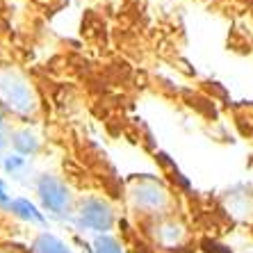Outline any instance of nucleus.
Returning a JSON list of instances; mask_svg holds the SVG:
<instances>
[{"mask_svg":"<svg viewBox=\"0 0 253 253\" xmlns=\"http://www.w3.org/2000/svg\"><path fill=\"white\" fill-rule=\"evenodd\" d=\"M0 107L21 119L37 117L42 110V98L32 80L12 64H0Z\"/></svg>","mask_w":253,"mask_h":253,"instance_id":"f257e3e1","label":"nucleus"},{"mask_svg":"<svg viewBox=\"0 0 253 253\" xmlns=\"http://www.w3.org/2000/svg\"><path fill=\"white\" fill-rule=\"evenodd\" d=\"M130 199H132L135 208H139L144 212H151V214H158L160 210H165L169 206V194H167V189L155 178L137 180L132 192H130Z\"/></svg>","mask_w":253,"mask_h":253,"instance_id":"f03ea898","label":"nucleus"},{"mask_svg":"<svg viewBox=\"0 0 253 253\" xmlns=\"http://www.w3.org/2000/svg\"><path fill=\"white\" fill-rule=\"evenodd\" d=\"M78 221H80V226H84V228L105 233V230H110L114 224V212L105 201L87 199V201H83V206L78 210Z\"/></svg>","mask_w":253,"mask_h":253,"instance_id":"7ed1b4c3","label":"nucleus"},{"mask_svg":"<svg viewBox=\"0 0 253 253\" xmlns=\"http://www.w3.org/2000/svg\"><path fill=\"white\" fill-rule=\"evenodd\" d=\"M39 196H42L43 206H46L48 210L57 212V214L69 210L71 194H69V189H66V185L62 183V180H57V178L43 176L42 180H39Z\"/></svg>","mask_w":253,"mask_h":253,"instance_id":"20e7f679","label":"nucleus"},{"mask_svg":"<svg viewBox=\"0 0 253 253\" xmlns=\"http://www.w3.org/2000/svg\"><path fill=\"white\" fill-rule=\"evenodd\" d=\"M155 230H158V233H155V240H158L162 247H176L185 237L183 226L176 224V221H165V224H160Z\"/></svg>","mask_w":253,"mask_h":253,"instance_id":"39448f33","label":"nucleus"},{"mask_svg":"<svg viewBox=\"0 0 253 253\" xmlns=\"http://www.w3.org/2000/svg\"><path fill=\"white\" fill-rule=\"evenodd\" d=\"M32 249H35V253H71V249L66 247L64 242L57 240L55 235H48V233L37 237Z\"/></svg>","mask_w":253,"mask_h":253,"instance_id":"423d86ee","label":"nucleus"},{"mask_svg":"<svg viewBox=\"0 0 253 253\" xmlns=\"http://www.w3.org/2000/svg\"><path fill=\"white\" fill-rule=\"evenodd\" d=\"M9 139L21 153H37V148H39V139L30 130H18V132L9 135Z\"/></svg>","mask_w":253,"mask_h":253,"instance_id":"0eeeda50","label":"nucleus"},{"mask_svg":"<svg viewBox=\"0 0 253 253\" xmlns=\"http://www.w3.org/2000/svg\"><path fill=\"white\" fill-rule=\"evenodd\" d=\"M9 208H12V210L16 212L18 217L28 219V221H35V224H43V217H42V212H37V208L32 206L30 201H23V199L12 201V203H9Z\"/></svg>","mask_w":253,"mask_h":253,"instance_id":"6e6552de","label":"nucleus"},{"mask_svg":"<svg viewBox=\"0 0 253 253\" xmlns=\"http://www.w3.org/2000/svg\"><path fill=\"white\" fill-rule=\"evenodd\" d=\"M94 249H96V253H124L121 247H119V242L107 235L98 237V240L94 242Z\"/></svg>","mask_w":253,"mask_h":253,"instance_id":"1a4fd4ad","label":"nucleus"},{"mask_svg":"<svg viewBox=\"0 0 253 253\" xmlns=\"http://www.w3.org/2000/svg\"><path fill=\"white\" fill-rule=\"evenodd\" d=\"M7 201V194H5V187H2V183H0V203H5Z\"/></svg>","mask_w":253,"mask_h":253,"instance_id":"9d476101","label":"nucleus"},{"mask_svg":"<svg viewBox=\"0 0 253 253\" xmlns=\"http://www.w3.org/2000/svg\"><path fill=\"white\" fill-rule=\"evenodd\" d=\"M2 126H5V117H2V112H0V130H2ZM2 144H5V139L0 137V146H2Z\"/></svg>","mask_w":253,"mask_h":253,"instance_id":"9b49d317","label":"nucleus"}]
</instances>
